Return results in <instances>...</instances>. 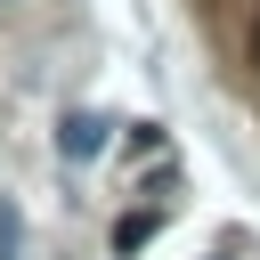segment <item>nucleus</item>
I'll return each mask as SVG.
<instances>
[{"label":"nucleus","instance_id":"nucleus-1","mask_svg":"<svg viewBox=\"0 0 260 260\" xmlns=\"http://www.w3.org/2000/svg\"><path fill=\"white\" fill-rule=\"evenodd\" d=\"M106 130H114L106 114H65V122H57V154H65V162H89V154L106 146Z\"/></svg>","mask_w":260,"mask_h":260},{"label":"nucleus","instance_id":"nucleus-2","mask_svg":"<svg viewBox=\"0 0 260 260\" xmlns=\"http://www.w3.org/2000/svg\"><path fill=\"white\" fill-rule=\"evenodd\" d=\"M154 228H162V219H154V211H122V219H114V252H122V260H130V252H138V244H146V236H154Z\"/></svg>","mask_w":260,"mask_h":260},{"label":"nucleus","instance_id":"nucleus-3","mask_svg":"<svg viewBox=\"0 0 260 260\" xmlns=\"http://www.w3.org/2000/svg\"><path fill=\"white\" fill-rule=\"evenodd\" d=\"M24 252V219H16V203L0 195V260H16Z\"/></svg>","mask_w":260,"mask_h":260},{"label":"nucleus","instance_id":"nucleus-4","mask_svg":"<svg viewBox=\"0 0 260 260\" xmlns=\"http://www.w3.org/2000/svg\"><path fill=\"white\" fill-rule=\"evenodd\" d=\"M252 65H260V24H252Z\"/></svg>","mask_w":260,"mask_h":260}]
</instances>
